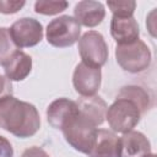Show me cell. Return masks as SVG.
I'll use <instances>...</instances> for the list:
<instances>
[{
	"instance_id": "obj_1",
	"label": "cell",
	"mask_w": 157,
	"mask_h": 157,
	"mask_svg": "<svg viewBox=\"0 0 157 157\" xmlns=\"http://www.w3.org/2000/svg\"><path fill=\"white\" fill-rule=\"evenodd\" d=\"M0 128L20 139L31 137L40 128V117L33 104L7 96L0 101Z\"/></svg>"
},
{
	"instance_id": "obj_2",
	"label": "cell",
	"mask_w": 157,
	"mask_h": 157,
	"mask_svg": "<svg viewBox=\"0 0 157 157\" xmlns=\"http://www.w3.org/2000/svg\"><path fill=\"white\" fill-rule=\"evenodd\" d=\"M97 130V126L80 112L72 117L61 129L66 142L76 151L86 155H88L93 147Z\"/></svg>"
},
{
	"instance_id": "obj_3",
	"label": "cell",
	"mask_w": 157,
	"mask_h": 157,
	"mask_svg": "<svg viewBox=\"0 0 157 157\" xmlns=\"http://www.w3.org/2000/svg\"><path fill=\"white\" fill-rule=\"evenodd\" d=\"M115 59L119 66L131 74L145 71L151 64V52L145 42L136 39L129 44H117Z\"/></svg>"
},
{
	"instance_id": "obj_4",
	"label": "cell",
	"mask_w": 157,
	"mask_h": 157,
	"mask_svg": "<svg viewBox=\"0 0 157 157\" xmlns=\"http://www.w3.org/2000/svg\"><path fill=\"white\" fill-rule=\"evenodd\" d=\"M141 113L136 104L126 98H115L113 104L108 107L105 118L109 126L115 132H129L140 121Z\"/></svg>"
},
{
	"instance_id": "obj_5",
	"label": "cell",
	"mask_w": 157,
	"mask_h": 157,
	"mask_svg": "<svg viewBox=\"0 0 157 157\" xmlns=\"http://www.w3.org/2000/svg\"><path fill=\"white\" fill-rule=\"evenodd\" d=\"M81 28L76 20L64 15L52 20L47 26L45 37L50 45L55 48H66L74 45L80 39Z\"/></svg>"
},
{
	"instance_id": "obj_6",
	"label": "cell",
	"mask_w": 157,
	"mask_h": 157,
	"mask_svg": "<svg viewBox=\"0 0 157 157\" xmlns=\"http://www.w3.org/2000/svg\"><path fill=\"white\" fill-rule=\"evenodd\" d=\"M78 53L82 63L101 69L108 59V45L99 32L88 31L78 39Z\"/></svg>"
},
{
	"instance_id": "obj_7",
	"label": "cell",
	"mask_w": 157,
	"mask_h": 157,
	"mask_svg": "<svg viewBox=\"0 0 157 157\" xmlns=\"http://www.w3.org/2000/svg\"><path fill=\"white\" fill-rule=\"evenodd\" d=\"M10 36L17 48L37 45L43 38V26L32 17H23L12 23L9 28Z\"/></svg>"
},
{
	"instance_id": "obj_8",
	"label": "cell",
	"mask_w": 157,
	"mask_h": 157,
	"mask_svg": "<svg viewBox=\"0 0 157 157\" xmlns=\"http://www.w3.org/2000/svg\"><path fill=\"white\" fill-rule=\"evenodd\" d=\"M102 82V72L101 69L91 67L85 63H80L76 65L74 75H72V83L75 91L82 97H91L94 96Z\"/></svg>"
},
{
	"instance_id": "obj_9",
	"label": "cell",
	"mask_w": 157,
	"mask_h": 157,
	"mask_svg": "<svg viewBox=\"0 0 157 157\" xmlns=\"http://www.w3.org/2000/svg\"><path fill=\"white\" fill-rule=\"evenodd\" d=\"M78 113L76 102L67 98H58L47 108V119L54 129H63L65 124Z\"/></svg>"
},
{
	"instance_id": "obj_10",
	"label": "cell",
	"mask_w": 157,
	"mask_h": 157,
	"mask_svg": "<svg viewBox=\"0 0 157 157\" xmlns=\"http://www.w3.org/2000/svg\"><path fill=\"white\" fill-rule=\"evenodd\" d=\"M74 15L78 25L92 28L98 26L104 20L105 10L103 4L99 1L83 0L76 4L74 9Z\"/></svg>"
},
{
	"instance_id": "obj_11",
	"label": "cell",
	"mask_w": 157,
	"mask_h": 157,
	"mask_svg": "<svg viewBox=\"0 0 157 157\" xmlns=\"http://www.w3.org/2000/svg\"><path fill=\"white\" fill-rule=\"evenodd\" d=\"M151 144L140 131H129L120 137V157H147Z\"/></svg>"
},
{
	"instance_id": "obj_12",
	"label": "cell",
	"mask_w": 157,
	"mask_h": 157,
	"mask_svg": "<svg viewBox=\"0 0 157 157\" xmlns=\"http://www.w3.org/2000/svg\"><path fill=\"white\" fill-rule=\"evenodd\" d=\"M88 157H120V137L105 129L97 130Z\"/></svg>"
},
{
	"instance_id": "obj_13",
	"label": "cell",
	"mask_w": 157,
	"mask_h": 157,
	"mask_svg": "<svg viewBox=\"0 0 157 157\" xmlns=\"http://www.w3.org/2000/svg\"><path fill=\"white\" fill-rule=\"evenodd\" d=\"M110 34L118 44H129L139 39L140 29L136 20L131 17L113 16L110 21Z\"/></svg>"
},
{
	"instance_id": "obj_14",
	"label": "cell",
	"mask_w": 157,
	"mask_h": 157,
	"mask_svg": "<svg viewBox=\"0 0 157 157\" xmlns=\"http://www.w3.org/2000/svg\"><path fill=\"white\" fill-rule=\"evenodd\" d=\"M2 66L5 76L10 81H22L32 70V58L27 53L17 50Z\"/></svg>"
},
{
	"instance_id": "obj_15",
	"label": "cell",
	"mask_w": 157,
	"mask_h": 157,
	"mask_svg": "<svg viewBox=\"0 0 157 157\" xmlns=\"http://www.w3.org/2000/svg\"><path fill=\"white\" fill-rule=\"evenodd\" d=\"M76 104L78 107V112L90 121H92L96 126L103 124L108 105L101 97H82L76 102Z\"/></svg>"
},
{
	"instance_id": "obj_16",
	"label": "cell",
	"mask_w": 157,
	"mask_h": 157,
	"mask_svg": "<svg viewBox=\"0 0 157 157\" xmlns=\"http://www.w3.org/2000/svg\"><path fill=\"white\" fill-rule=\"evenodd\" d=\"M117 98H126L131 101L134 104H136L141 114H145L151 108V104H152L148 92L145 88L136 85H129V86L121 87V90L117 94Z\"/></svg>"
},
{
	"instance_id": "obj_17",
	"label": "cell",
	"mask_w": 157,
	"mask_h": 157,
	"mask_svg": "<svg viewBox=\"0 0 157 157\" xmlns=\"http://www.w3.org/2000/svg\"><path fill=\"white\" fill-rule=\"evenodd\" d=\"M17 50L18 48L11 38L9 28L0 27V65L2 66Z\"/></svg>"
},
{
	"instance_id": "obj_18",
	"label": "cell",
	"mask_w": 157,
	"mask_h": 157,
	"mask_svg": "<svg viewBox=\"0 0 157 157\" xmlns=\"http://www.w3.org/2000/svg\"><path fill=\"white\" fill-rule=\"evenodd\" d=\"M69 4L66 1L59 0V1H37L34 4V11L40 15H56L61 11H64Z\"/></svg>"
},
{
	"instance_id": "obj_19",
	"label": "cell",
	"mask_w": 157,
	"mask_h": 157,
	"mask_svg": "<svg viewBox=\"0 0 157 157\" xmlns=\"http://www.w3.org/2000/svg\"><path fill=\"white\" fill-rule=\"evenodd\" d=\"M107 5L113 12V16H119V17H131L136 7V2L130 0L108 1Z\"/></svg>"
},
{
	"instance_id": "obj_20",
	"label": "cell",
	"mask_w": 157,
	"mask_h": 157,
	"mask_svg": "<svg viewBox=\"0 0 157 157\" xmlns=\"http://www.w3.org/2000/svg\"><path fill=\"white\" fill-rule=\"evenodd\" d=\"M25 1H10V0H0V12L5 15L16 13L25 6Z\"/></svg>"
},
{
	"instance_id": "obj_21",
	"label": "cell",
	"mask_w": 157,
	"mask_h": 157,
	"mask_svg": "<svg viewBox=\"0 0 157 157\" xmlns=\"http://www.w3.org/2000/svg\"><path fill=\"white\" fill-rule=\"evenodd\" d=\"M7 96H12V85L11 81L4 76L0 75V101Z\"/></svg>"
},
{
	"instance_id": "obj_22",
	"label": "cell",
	"mask_w": 157,
	"mask_h": 157,
	"mask_svg": "<svg viewBox=\"0 0 157 157\" xmlns=\"http://www.w3.org/2000/svg\"><path fill=\"white\" fill-rule=\"evenodd\" d=\"M0 157H13V148L10 141L0 135Z\"/></svg>"
},
{
	"instance_id": "obj_23",
	"label": "cell",
	"mask_w": 157,
	"mask_h": 157,
	"mask_svg": "<svg viewBox=\"0 0 157 157\" xmlns=\"http://www.w3.org/2000/svg\"><path fill=\"white\" fill-rule=\"evenodd\" d=\"M21 157H50V156L43 148H40L38 146H32V147L25 150Z\"/></svg>"
},
{
	"instance_id": "obj_24",
	"label": "cell",
	"mask_w": 157,
	"mask_h": 157,
	"mask_svg": "<svg viewBox=\"0 0 157 157\" xmlns=\"http://www.w3.org/2000/svg\"><path fill=\"white\" fill-rule=\"evenodd\" d=\"M147 157H156V155H155V153H151V155H148Z\"/></svg>"
}]
</instances>
